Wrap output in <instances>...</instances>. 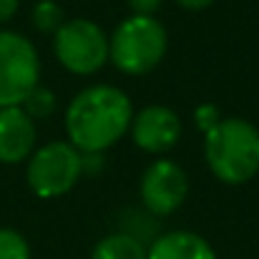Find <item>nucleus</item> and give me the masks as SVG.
<instances>
[{
  "mask_svg": "<svg viewBox=\"0 0 259 259\" xmlns=\"http://www.w3.org/2000/svg\"><path fill=\"white\" fill-rule=\"evenodd\" d=\"M131 121L134 106L121 88H83L66 111L68 144L81 154H103L131 128Z\"/></svg>",
  "mask_w": 259,
  "mask_h": 259,
  "instance_id": "f257e3e1",
  "label": "nucleus"
},
{
  "mask_svg": "<svg viewBox=\"0 0 259 259\" xmlns=\"http://www.w3.org/2000/svg\"><path fill=\"white\" fill-rule=\"evenodd\" d=\"M204 156L224 184H247L259 174V131L244 118H222L206 131Z\"/></svg>",
  "mask_w": 259,
  "mask_h": 259,
  "instance_id": "f03ea898",
  "label": "nucleus"
},
{
  "mask_svg": "<svg viewBox=\"0 0 259 259\" xmlns=\"http://www.w3.org/2000/svg\"><path fill=\"white\" fill-rule=\"evenodd\" d=\"M169 35L154 15H128L108 40V58L126 76L151 73L166 56Z\"/></svg>",
  "mask_w": 259,
  "mask_h": 259,
  "instance_id": "7ed1b4c3",
  "label": "nucleus"
},
{
  "mask_svg": "<svg viewBox=\"0 0 259 259\" xmlns=\"http://www.w3.org/2000/svg\"><path fill=\"white\" fill-rule=\"evenodd\" d=\"M40 61L35 46L20 35L0 33V108L23 106L25 98L38 88Z\"/></svg>",
  "mask_w": 259,
  "mask_h": 259,
  "instance_id": "20e7f679",
  "label": "nucleus"
},
{
  "mask_svg": "<svg viewBox=\"0 0 259 259\" xmlns=\"http://www.w3.org/2000/svg\"><path fill=\"white\" fill-rule=\"evenodd\" d=\"M58 63L76 76H93L108 61V38L88 18L66 20L53 35Z\"/></svg>",
  "mask_w": 259,
  "mask_h": 259,
  "instance_id": "39448f33",
  "label": "nucleus"
},
{
  "mask_svg": "<svg viewBox=\"0 0 259 259\" xmlns=\"http://www.w3.org/2000/svg\"><path fill=\"white\" fill-rule=\"evenodd\" d=\"M81 151L68 141H51L40 146L28 161V186L40 199H56L68 194L81 179Z\"/></svg>",
  "mask_w": 259,
  "mask_h": 259,
  "instance_id": "423d86ee",
  "label": "nucleus"
},
{
  "mask_svg": "<svg viewBox=\"0 0 259 259\" xmlns=\"http://www.w3.org/2000/svg\"><path fill=\"white\" fill-rule=\"evenodd\" d=\"M186 191H189L186 174L176 161L169 159L151 164L141 176V201L146 211L154 217L174 214L184 204Z\"/></svg>",
  "mask_w": 259,
  "mask_h": 259,
  "instance_id": "0eeeda50",
  "label": "nucleus"
},
{
  "mask_svg": "<svg viewBox=\"0 0 259 259\" xmlns=\"http://www.w3.org/2000/svg\"><path fill=\"white\" fill-rule=\"evenodd\" d=\"M131 139L146 154H166L171 151L181 136V121L169 106H146L131 121Z\"/></svg>",
  "mask_w": 259,
  "mask_h": 259,
  "instance_id": "6e6552de",
  "label": "nucleus"
},
{
  "mask_svg": "<svg viewBox=\"0 0 259 259\" xmlns=\"http://www.w3.org/2000/svg\"><path fill=\"white\" fill-rule=\"evenodd\" d=\"M35 123L23 106L0 108V161L20 164L33 154Z\"/></svg>",
  "mask_w": 259,
  "mask_h": 259,
  "instance_id": "1a4fd4ad",
  "label": "nucleus"
},
{
  "mask_svg": "<svg viewBox=\"0 0 259 259\" xmlns=\"http://www.w3.org/2000/svg\"><path fill=\"white\" fill-rule=\"evenodd\" d=\"M146 259H217V252L194 232H166L151 242Z\"/></svg>",
  "mask_w": 259,
  "mask_h": 259,
  "instance_id": "9d476101",
  "label": "nucleus"
},
{
  "mask_svg": "<svg viewBox=\"0 0 259 259\" xmlns=\"http://www.w3.org/2000/svg\"><path fill=\"white\" fill-rule=\"evenodd\" d=\"M91 259H146V247L139 237H131L128 232H116L103 237L93 247Z\"/></svg>",
  "mask_w": 259,
  "mask_h": 259,
  "instance_id": "9b49d317",
  "label": "nucleus"
},
{
  "mask_svg": "<svg viewBox=\"0 0 259 259\" xmlns=\"http://www.w3.org/2000/svg\"><path fill=\"white\" fill-rule=\"evenodd\" d=\"M30 18H33V25H35L40 33H53V35H56V30L66 23V13H63V8H61L56 0H38V3L33 5Z\"/></svg>",
  "mask_w": 259,
  "mask_h": 259,
  "instance_id": "f8f14e48",
  "label": "nucleus"
},
{
  "mask_svg": "<svg viewBox=\"0 0 259 259\" xmlns=\"http://www.w3.org/2000/svg\"><path fill=\"white\" fill-rule=\"evenodd\" d=\"M23 108H25V113H28L30 118H48V116L56 111V96H53V91L38 86L25 98Z\"/></svg>",
  "mask_w": 259,
  "mask_h": 259,
  "instance_id": "ddd939ff",
  "label": "nucleus"
},
{
  "mask_svg": "<svg viewBox=\"0 0 259 259\" xmlns=\"http://www.w3.org/2000/svg\"><path fill=\"white\" fill-rule=\"evenodd\" d=\"M0 259H30V247L15 229H0Z\"/></svg>",
  "mask_w": 259,
  "mask_h": 259,
  "instance_id": "4468645a",
  "label": "nucleus"
},
{
  "mask_svg": "<svg viewBox=\"0 0 259 259\" xmlns=\"http://www.w3.org/2000/svg\"><path fill=\"white\" fill-rule=\"evenodd\" d=\"M194 121H196V126L206 134L209 128H214L222 118H219V111H217V106H211V103H204V106H199L196 111H194Z\"/></svg>",
  "mask_w": 259,
  "mask_h": 259,
  "instance_id": "2eb2a0df",
  "label": "nucleus"
},
{
  "mask_svg": "<svg viewBox=\"0 0 259 259\" xmlns=\"http://www.w3.org/2000/svg\"><path fill=\"white\" fill-rule=\"evenodd\" d=\"M161 3L164 0H128V8L134 10V15H154Z\"/></svg>",
  "mask_w": 259,
  "mask_h": 259,
  "instance_id": "dca6fc26",
  "label": "nucleus"
},
{
  "mask_svg": "<svg viewBox=\"0 0 259 259\" xmlns=\"http://www.w3.org/2000/svg\"><path fill=\"white\" fill-rule=\"evenodd\" d=\"M103 154H81V166L83 171H101Z\"/></svg>",
  "mask_w": 259,
  "mask_h": 259,
  "instance_id": "f3484780",
  "label": "nucleus"
},
{
  "mask_svg": "<svg viewBox=\"0 0 259 259\" xmlns=\"http://www.w3.org/2000/svg\"><path fill=\"white\" fill-rule=\"evenodd\" d=\"M18 10V0H0V23L10 20Z\"/></svg>",
  "mask_w": 259,
  "mask_h": 259,
  "instance_id": "a211bd4d",
  "label": "nucleus"
},
{
  "mask_svg": "<svg viewBox=\"0 0 259 259\" xmlns=\"http://www.w3.org/2000/svg\"><path fill=\"white\" fill-rule=\"evenodd\" d=\"M179 8H184V10H204V8H209L214 0H174Z\"/></svg>",
  "mask_w": 259,
  "mask_h": 259,
  "instance_id": "6ab92c4d",
  "label": "nucleus"
}]
</instances>
